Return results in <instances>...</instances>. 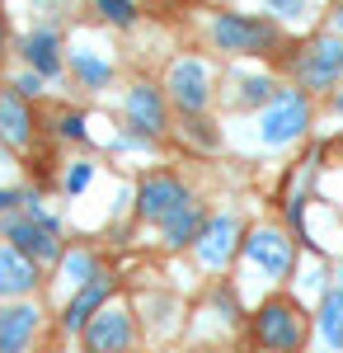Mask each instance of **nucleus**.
<instances>
[{"label": "nucleus", "instance_id": "30", "mask_svg": "<svg viewBox=\"0 0 343 353\" xmlns=\"http://www.w3.org/2000/svg\"><path fill=\"white\" fill-rule=\"evenodd\" d=\"M5 38H10V33H5V19H0V52H5Z\"/></svg>", "mask_w": 343, "mask_h": 353}, {"label": "nucleus", "instance_id": "11", "mask_svg": "<svg viewBox=\"0 0 343 353\" xmlns=\"http://www.w3.org/2000/svg\"><path fill=\"white\" fill-rule=\"evenodd\" d=\"M113 292H118V288H113L108 273H99V278H90L85 288H76L71 301H66V311H61V330H66V334H80V330H85L108 301H113Z\"/></svg>", "mask_w": 343, "mask_h": 353}, {"label": "nucleus", "instance_id": "20", "mask_svg": "<svg viewBox=\"0 0 343 353\" xmlns=\"http://www.w3.org/2000/svg\"><path fill=\"white\" fill-rule=\"evenodd\" d=\"M61 273H66L76 288H85L90 278H99V264H94L90 250H71V254H61Z\"/></svg>", "mask_w": 343, "mask_h": 353}, {"label": "nucleus", "instance_id": "17", "mask_svg": "<svg viewBox=\"0 0 343 353\" xmlns=\"http://www.w3.org/2000/svg\"><path fill=\"white\" fill-rule=\"evenodd\" d=\"M202 226H207V217H202V208H198V203H184L179 212H169V217L160 221V231H165V245H169V250L198 245Z\"/></svg>", "mask_w": 343, "mask_h": 353}, {"label": "nucleus", "instance_id": "5", "mask_svg": "<svg viewBox=\"0 0 343 353\" xmlns=\"http://www.w3.org/2000/svg\"><path fill=\"white\" fill-rule=\"evenodd\" d=\"M311 128V94L306 90H282L264 113H259V141L264 146H291Z\"/></svg>", "mask_w": 343, "mask_h": 353}, {"label": "nucleus", "instance_id": "8", "mask_svg": "<svg viewBox=\"0 0 343 353\" xmlns=\"http://www.w3.org/2000/svg\"><path fill=\"white\" fill-rule=\"evenodd\" d=\"M240 250H245V259H249L254 269H264L268 278H287L291 264H296V245H291V236L278 231V226H254Z\"/></svg>", "mask_w": 343, "mask_h": 353}, {"label": "nucleus", "instance_id": "9", "mask_svg": "<svg viewBox=\"0 0 343 353\" xmlns=\"http://www.w3.org/2000/svg\"><path fill=\"white\" fill-rule=\"evenodd\" d=\"M184 203H193L184 189V179L174 174H146L141 189H136V217L141 221H165L169 212H179Z\"/></svg>", "mask_w": 343, "mask_h": 353}, {"label": "nucleus", "instance_id": "22", "mask_svg": "<svg viewBox=\"0 0 343 353\" xmlns=\"http://www.w3.org/2000/svg\"><path fill=\"white\" fill-rule=\"evenodd\" d=\"M278 94H282V90L273 85V76H245V81H240V104H264L268 109Z\"/></svg>", "mask_w": 343, "mask_h": 353}, {"label": "nucleus", "instance_id": "7", "mask_svg": "<svg viewBox=\"0 0 343 353\" xmlns=\"http://www.w3.org/2000/svg\"><path fill=\"white\" fill-rule=\"evenodd\" d=\"M169 104L184 113V118H198V113L211 104V81H207V66L198 61V57H179L174 66H169Z\"/></svg>", "mask_w": 343, "mask_h": 353}, {"label": "nucleus", "instance_id": "3", "mask_svg": "<svg viewBox=\"0 0 343 353\" xmlns=\"http://www.w3.org/2000/svg\"><path fill=\"white\" fill-rule=\"evenodd\" d=\"M291 81L306 94H324L343 81V38L339 33H315L311 43H301L291 57Z\"/></svg>", "mask_w": 343, "mask_h": 353}, {"label": "nucleus", "instance_id": "10", "mask_svg": "<svg viewBox=\"0 0 343 353\" xmlns=\"http://www.w3.org/2000/svg\"><path fill=\"white\" fill-rule=\"evenodd\" d=\"M240 221L231 217V212H221V217H207V226H202V236H198V259H202V269H226L231 259H236L240 250Z\"/></svg>", "mask_w": 343, "mask_h": 353}, {"label": "nucleus", "instance_id": "32", "mask_svg": "<svg viewBox=\"0 0 343 353\" xmlns=\"http://www.w3.org/2000/svg\"><path fill=\"white\" fill-rule=\"evenodd\" d=\"M334 288H343V264H339V283H334Z\"/></svg>", "mask_w": 343, "mask_h": 353}, {"label": "nucleus", "instance_id": "14", "mask_svg": "<svg viewBox=\"0 0 343 353\" xmlns=\"http://www.w3.org/2000/svg\"><path fill=\"white\" fill-rule=\"evenodd\" d=\"M0 141L14 146V151L33 146V109H28L24 94H14V90L0 94Z\"/></svg>", "mask_w": 343, "mask_h": 353}, {"label": "nucleus", "instance_id": "33", "mask_svg": "<svg viewBox=\"0 0 343 353\" xmlns=\"http://www.w3.org/2000/svg\"><path fill=\"white\" fill-rule=\"evenodd\" d=\"M165 353H174V349H165Z\"/></svg>", "mask_w": 343, "mask_h": 353}, {"label": "nucleus", "instance_id": "21", "mask_svg": "<svg viewBox=\"0 0 343 353\" xmlns=\"http://www.w3.org/2000/svg\"><path fill=\"white\" fill-rule=\"evenodd\" d=\"M94 10L118 28H132L136 19H141V0H94Z\"/></svg>", "mask_w": 343, "mask_h": 353}, {"label": "nucleus", "instance_id": "18", "mask_svg": "<svg viewBox=\"0 0 343 353\" xmlns=\"http://www.w3.org/2000/svg\"><path fill=\"white\" fill-rule=\"evenodd\" d=\"M320 339H324V349L329 353H343V288H329L324 297H320Z\"/></svg>", "mask_w": 343, "mask_h": 353}, {"label": "nucleus", "instance_id": "27", "mask_svg": "<svg viewBox=\"0 0 343 353\" xmlns=\"http://www.w3.org/2000/svg\"><path fill=\"white\" fill-rule=\"evenodd\" d=\"M14 203H24V198H19V193H10V189H0V212H10Z\"/></svg>", "mask_w": 343, "mask_h": 353}, {"label": "nucleus", "instance_id": "24", "mask_svg": "<svg viewBox=\"0 0 343 353\" xmlns=\"http://www.w3.org/2000/svg\"><path fill=\"white\" fill-rule=\"evenodd\" d=\"M90 174H94V165H90V161H76L71 170H66V179H61V189H66V193H80L85 184H90Z\"/></svg>", "mask_w": 343, "mask_h": 353}, {"label": "nucleus", "instance_id": "31", "mask_svg": "<svg viewBox=\"0 0 343 353\" xmlns=\"http://www.w3.org/2000/svg\"><path fill=\"white\" fill-rule=\"evenodd\" d=\"M146 5H165V10H169V5H179V0H146Z\"/></svg>", "mask_w": 343, "mask_h": 353}, {"label": "nucleus", "instance_id": "25", "mask_svg": "<svg viewBox=\"0 0 343 353\" xmlns=\"http://www.w3.org/2000/svg\"><path fill=\"white\" fill-rule=\"evenodd\" d=\"M14 94H24V99H38V94H43V76H38V71H24V76H14Z\"/></svg>", "mask_w": 343, "mask_h": 353}, {"label": "nucleus", "instance_id": "2", "mask_svg": "<svg viewBox=\"0 0 343 353\" xmlns=\"http://www.w3.org/2000/svg\"><path fill=\"white\" fill-rule=\"evenodd\" d=\"M211 43L231 57H268L273 48H282V28L278 19H264V14H216L211 19Z\"/></svg>", "mask_w": 343, "mask_h": 353}, {"label": "nucleus", "instance_id": "23", "mask_svg": "<svg viewBox=\"0 0 343 353\" xmlns=\"http://www.w3.org/2000/svg\"><path fill=\"white\" fill-rule=\"evenodd\" d=\"M273 19H306L311 14V0H259Z\"/></svg>", "mask_w": 343, "mask_h": 353}, {"label": "nucleus", "instance_id": "12", "mask_svg": "<svg viewBox=\"0 0 343 353\" xmlns=\"http://www.w3.org/2000/svg\"><path fill=\"white\" fill-rule=\"evenodd\" d=\"M127 123L136 128V137H160L169 128V99L156 85H132L127 90Z\"/></svg>", "mask_w": 343, "mask_h": 353}, {"label": "nucleus", "instance_id": "1", "mask_svg": "<svg viewBox=\"0 0 343 353\" xmlns=\"http://www.w3.org/2000/svg\"><path fill=\"white\" fill-rule=\"evenodd\" d=\"M311 339V316L291 297H268L254 311V344L264 353H306Z\"/></svg>", "mask_w": 343, "mask_h": 353}, {"label": "nucleus", "instance_id": "26", "mask_svg": "<svg viewBox=\"0 0 343 353\" xmlns=\"http://www.w3.org/2000/svg\"><path fill=\"white\" fill-rule=\"evenodd\" d=\"M61 137H71V141H85V113H61Z\"/></svg>", "mask_w": 343, "mask_h": 353}, {"label": "nucleus", "instance_id": "19", "mask_svg": "<svg viewBox=\"0 0 343 353\" xmlns=\"http://www.w3.org/2000/svg\"><path fill=\"white\" fill-rule=\"evenodd\" d=\"M71 71H76V76L90 85V90L108 85V76H113V66H108V61H99L94 52H71Z\"/></svg>", "mask_w": 343, "mask_h": 353}, {"label": "nucleus", "instance_id": "16", "mask_svg": "<svg viewBox=\"0 0 343 353\" xmlns=\"http://www.w3.org/2000/svg\"><path fill=\"white\" fill-rule=\"evenodd\" d=\"M24 61H28V71H38L43 81L61 76V38H56L52 28L28 33V38H24Z\"/></svg>", "mask_w": 343, "mask_h": 353}, {"label": "nucleus", "instance_id": "29", "mask_svg": "<svg viewBox=\"0 0 343 353\" xmlns=\"http://www.w3.org/2000/svg\"><path fill=\"white\" fill-rule=\"evenodd\" d=\"M334 113H339V118H343V90H339V94H334Z\"/></svg>", "mask_w": 343, "mask_h": 353}, {"label": "nucleus", "instance_id": "15", "mask_svg": "<svg viewBox=\"0 0 343 353\" xmlns=\"http://www.w3.org/2000/svg\"><path fill=\"white\" fill-rule=\"evenodd\" d=\"M33 288H38V264L28 259L24 250L0 245V297L19 301V297H28Z\"/></svg>", "mask_w": 343, "mask_h": 353}, {"label": "nucleus", "instance_id": "28", "mask_svg": "<svg viewBox=\"0 0 343 353\" xmlns=\"http://www.w3.org/2000/svg\"><path fill=\"white\" fill-rule=\"evenodd\" d=\"M334 33H339V38H343V5H339V10H334Z\"/></svg>", "mask_w": 343, "mask_h": 353}, {"label": "nucleus", "instance_id": "6", "mask_svg": "<svg viewBox=\"0 0 343 353\" xmlns=\"http://www.w3.org/2000/svg\"><path fill=\"white\" fill-rule=\"evenodd\" d=\"M80 344H85V353H132V344H136L132 311L123 301H108L104 311L80 330Z\"/></svg>", "mask_w": 343, "mask_h": 353}, {"label": "nucleus", "instance_id": "13", "mask_svg": "<svg viewBox=\"0 0 343 353\" xmlns=\"http://www.w3.org/2000/svg\"><path fill=\"white\" fill-rule=\"evenodd\" d=\"M43 325V311L33 301H10L0 306V353H24L33 344V334Z\"/></svg>", "mask_w": 343, "mask_h": 353}, {"label": "nucleus", "instance_id": "4", "mask_svg": "<svg viewBox=\"0 0 343 353\" xmlns=\"http://www.w3.org/2000/svg\"><path fill=\"white\" fill-rule=\"evenodd\" d=\"M5 241L14 245V250H24L38 269H43V264H61V231H56V221L38 208V198H24V217L5 221Z\"/></svg>", "mask_w": 343, "mask_h": 353}]
</instances>
